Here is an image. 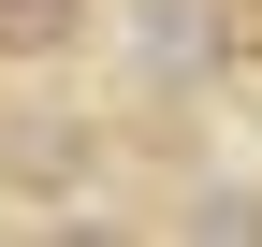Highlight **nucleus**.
Returning a JSON list of instances; mask_svg holds the SVG:
<instances>
[{"instance_id":"3","label":"nucleus","mask_w":262,"mask_h":247,"mask_svg":"<svg viewBox=\"0 0 262 247\" xmlns=\"http://www.w3.org/2000/svg\"><path fill=\"white\" fill-rule=\"evenodd\" d=\"M189 233H233V247H262V189H189Z\"/></svg>"},{"instance_id":"4","label":"nucleus","mask_w":262,"mask_h":247,"mask_svg":"<svg viewBox=\"0 0 262 247\" xmlns=\"http://www.w3.org/2000/svg\"><path fill=\"white\" fill-rule=\"evenodd\" d=\"M204 58H262V0H204Z\"/></svg>"},{"instance_id":"2","label":"nucleus","mask_w":262,"mask_h":247,"mask_svg":"<svg viewBox=\"0 0 262 247\" xmlns=\"http://www.w3.org/2000/svg\"><path fill=\"white\" fill-rule=\"evenodd\" d=\"M102 29V0H0V73H58Z\"/></svg>"},{"instance_id":"1","label":"nucleus","mask_w":262,"mask_h":247,"mask_svg":"<svg viewBox=\"0 0 262 247\" xmlns=\"http://www.w3.org/2000/svg\"><path fill=\"white\" fill-rule=\"evenodd\" d=\"M73 175H88L73 116H15V131H0V204H44V189H73Z\"/></svg>"}]
</instances>
